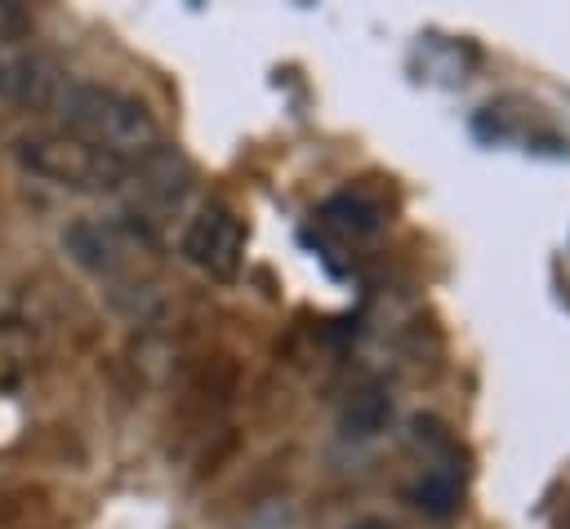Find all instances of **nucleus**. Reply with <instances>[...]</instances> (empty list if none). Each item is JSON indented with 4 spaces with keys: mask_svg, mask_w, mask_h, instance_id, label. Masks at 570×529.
I'll return each instance as SVG.
<instances>
[{
    "mask_svg": "<svg viewBox=\"0 0 570 529\" xmlns=\"http://www.w3.org/2000/svg\"><path fill=\"white\" fill-rule=\"evenodd\" d=\"M45 107L58 116V124H62L58 133H67L120 164H138L142 156L165 147L151 111L120 89L89 84V80H58Z\"/></svg>",
    "mask_w": 570,
    "mask_h": 529,
    "instance_id": "f257e3e1",
    "label": "nucleus"
},
{
    "mask_svg": "<svg viewBox=\"0 0 570 529\" xmlns=\"http://www.w3.org/2000/svg\"><path fill=\"white\" fill-rule=\"evenodd\" d=\"M18 156L36 178H49V182L71 187V191H120L125 178H129V164H120V160L76 142V138H67V133L22 138Z\"/></svg>",
    "mask_w": 570,
    "mask_h": 529,
    "instance_id": "f03ea898",
    "label": "nucleus"
},
{
    "mask_svg": "<svg viewBox=\"0 0 570 529\" xmlns=\"http://www.w3.org/2000/svg\"><path fill=\"white\" fill-rule=\"evenodd\" d=\"M183 258L209 280H236L245 262V227L227 204H205L183 231Z\"/></svg>",
    "mask_w": 570,
    "mask_h": 529,
    "instance_id": "7ed1b4c3",
    "label": "nucleus"
},
{
    "mask_svg": "<svg viewBox=\"0 0 570 529\" xmlns=\"http://www.w3.org/2000/svg\"><path fill=\"white\" fill-rule=\"evenodd\" d=\"M347 529H387L383 520H356V525H347Z\"/></svg>",
    "mask_w": 570,
    "mask_h": 529,
    "instance_id": "20e7f679",
    "label": "nucleus"
}]
</instances>
